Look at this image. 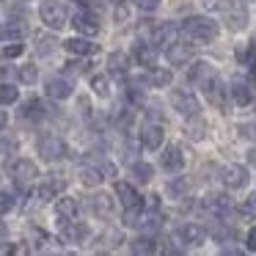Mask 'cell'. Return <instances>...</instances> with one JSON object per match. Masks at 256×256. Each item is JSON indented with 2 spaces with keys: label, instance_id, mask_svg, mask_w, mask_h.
I'll return each instance as SVG.
<instances>
[{
  "label": "cell",
  "instance_id": "obj_1",
  "mask_svg": "<svg viewBox=\"0 0 256 256\" xmlns=\"http://www.w3.org/2000/svg\"><path fill=\"white\" fill-rule=\"evenodd\" d=\"M182 34L188 36L193 44H206V42H212L218 36V25L206 17H190V20H184Z\"/></svg>",
  "mask_w": 256,
  "mask_h": 256
},
{
  "label": "cell",
  "instance_id": "obj_2",
  "mask_svg": "<svg viewBox=\"0 0 256 256\" xmlns=\"http://www.w3.org/2000/svg\"><path fill=\"white\" fill-rule=\"evenodd\" d=\"M39 14H42V22H44L47 28H52V30H61L64 25L69 22V12H66V6H64L61 0H44L42 8H39Z\"/></svg>",
  "mask_w": 256,
  "mask_h": 256
},
{
  "label": "cell",
  "instance_id": "obj_3",
  "mask_svg": "<svg viewBox=\"0 0 256 256\" xmlns=\"http://www.w3.org/2000/svg\"><path fill=\"white\" fill-rule=\"evenodd\" d=\"M36 149H39V154L44 157V160H61L64 154H66V144H64L58 135H42L39 144H36Z\"/></svg>",
  "mask_w": 256,
  "mask_h": 256
},
{
  "label": "cell",
  "instance_id": "obj_4",
  "mask_svg": "<svg viewBox=\"0 0 256 256\" xmlns=\"http://www.w3.org/2000/svg\"><path fill=\"white\" fill-rule=\"evenodd\" d=\"M218 8L226 14V25L232 30H242L245 28V22H248V12H245L242 3L234 6V0H226V3H218Z\"/></svg>",
  "mask_w": 256,
  "mask_h": 256
},
{
  "label": "cell",
  "instance_id": "obj_5",
  "mask_svg": "<svg viewBox=\"0 0 256 256\" xmlns=\"http://www.w3.org/2000/svg\"><path fill=\"white\" fill-rule=\"evenodd\" d=\"M171 105H174V110H179L182 116H198V100H196L190 91H182V88H176V91H171Z\"/></svg>",
  "mask_w": 256,
  "mask_h": 256
},
{
  "label": "cell",
  "instance_id": "obj_6",
  "mask_svg": "<svg viewBox=\"0 0 256 256\" xmlns=\"http://www.w3.org/2000/svg\"><path fill=\"white\" fill-rule=\"evenodd\" d=\"M36 176H39V168H36V162H30V160H17L12 166V179H14V184H20V188H28Z\"/></svg>",
  "mask_w": 256,
  "mask_h": 256
},
{
  "label": "cell",
  "instance_id": "obj_7",
  "mask_svg": "<svg viewBox=\"0 0 256 256\" xmlns=\"http://www.w3.org/2000/svg\"><path fill=\"white\" fill-rule=\"evenodd\" d=\"M179 34H182V28H176V25H171V22H162V25H157L154 28V34H152V44H157V47H171V44H176L179 42Z\"/></svg>",
  "mask_w": 256,
  "mask_h": 256
},
{
  "label": "cell",
  "instance_id": "obj_8",
  "mask_svg": "<svg viewBox=\"0 0 256 256\" xmlns=\"http://www.w3.org/2000/svg\"><path fill=\"white\" fill-rule=\"evenodd\" d=\"M248 171H245L242 166H228L226 171H223V184H226L228 190H240L248 184Z\"/></svg>",
  "mask_w": 256,
  "mask_h": 256
},
{
  "label": "cell",
  "instance_id": "obj_9",
  "mask_svg": "<svg viewBox=\"0 0 256 256\" xmlns=\"http://www.w3.org/2000/svg\"><path fill=\"white\" fill-rule=\"evenodd\" d=\"M74 28H78V34H83V36H96L100 34V22H96V17L91 12L74 14Z\"/></svg>",
  "mask_w": 256,
  "mask_h": 256
},
{
  "label": "cell",
  "instance_id": "obj_10",
  "mask_svg": "<svg viewBox=\"0 0 256 256\" xmlns=\"http://www.w3.org/2000/svg\"><path fill=\"white\" fill-rule=\"evenodd\" d=\"M168 61L174 64V66H184V64H190V58H193V44H171L168 47Z\"/></svg>",
  "mask_w": 256,
  "mask_h": 256
},
{
  "label": "cell",
  "instance_id": "obj_11",
  "mask_svg": "<svg viewBox=\"0 0 256 256\" xmlns=\"http://www.w3.org/2000/svg\"><path fill=\"white\" fill-rule=\"evenodd\" d=\"M206 237V232L201 226H196V223H188V226H182L176 232V240H184V245H201Z\"/></svg>",
  "mask_w": 256,
  "mask_h": 256
},
{
  "label": "cell",
  "instance_id": "obj_12",
  "mask_svg": "<svg viewBox=\"0 0 256 256\" xmlns=\"http://www.w3.org/2000/svg\"><path fill=\"white\" fill-rule=\"evenodd\" d=\"M47 96H52V100H66V96H72V83L64 78H50L47 80Z\"/></svg>",
  "mask_w": 256,
  "mask_h": 256
},
{
  "label": "cell",
  "instance_id": "obj_13",
  "mask_svg": "<svg viewBox=\"0 0 256 256\" xmlns=\"http://www.w3.org/2000/svg\"><path fill=\"white\" fill-rule=\"evenodd\" d=\"M64 47H66L72 56H94L100 47L94 44V42H88V39H83V36H78V39H69V42H64Z\"/></svg>",
  "mask_w": 256,
  "mask_h": 256
},
{
  "label": "cell",
  "instance_id": "obj_14",
  "mask_svg": "<svg viewBox=\"0 0 256 256\" xmlns=\"http://www.w3.org/2000/svg\"><path fill=\"white\" fill-rule=\"evenodd\" d=\"M140 140H144L146 149H160L162 146V127L160 124H146L144 132H140Z\"/></svg>",
  "mask_w": 256,
  "mask_h": 256
},
{
  "label": "cell",
  "instance_id": "obj_15",
  "mask_svg": "<svg viewBox=\"0 0 256 256\" xmlns=\"http://www.w3.org/2000/svg\"><path fill=\"white\" fill-rule=\"evenodd\" d=\"M210 78H215V69H212L206 61H196L193 66H190V72H188L190 83H206Z\"/></svg>",
  "mask_w": 256,
  "mask_h": 256
},
{
  "label": "cell",
  "instance_id": "obj_16",
  "mask_svg": "<svg viewBox=\"0 0 256 256\" xmlns=\"http://www.w3.org/2000/svg\"><path fill=\"white\" fill-rule=\"evenodd\" d=\"M162 168H166V171H182L184 168V157L176 146H168V149L162 152Z\"/></svg>",
  "mask_w": 256,
  "mask_h": 256
},
{
  "label": "cell",
  "instance_id": "obj_17",
  "mask_svg": "<svg viewBox=\"0 0 256 256\" xmlns=\"http://www.w3.org/2000/svg\"><path fill=\"white\" fill-rule=\"evenodd\" d=\"M116 196L124 206H138L140 204V196L135 193V188L130 182H116Z\"/></svg>",
  "mask_w": 256,
  "mask_h": 256
},
{
  "label": "cell",
  "instance_id": "obj_18",
  "mask_svg": "<svg viewBox=\"0 0 256 256\" xmlns=\"http://www.w3.org/2000/svg\"><path fill=\"white\" fill-rule=\"evenodd\" d=\"M66 242H83L86 237H88V226L86 223H72V220H66V228H64V234H61Z\"/></svg>",
  "mask_w": 256,
  "mask_h": 256
},
{
  "label": "cell",
  "instance_id": "obj_19",
  "mask_svg": "<svg viewBox=\"0 0 256 256\" xmlns=\"http://www.w3.org/2000/svg\"><path fill=\"white\" fill-rule=\"evenodd\" d=\"M56 215L61 218L64 223H66V220H74V215H78V201H74V198H66V196H64V198H58V201H56Z\"/></svg>",
  "mask_w": 256,
  "mask_h": 256
},
{
  "label": "cell",
  "instance_id": "obj_20",
  "mask_svg": "<svg viewBox=\"0 0 256 256\" xmlns=\"http://www.w3.org/2000/svg\"><path fill=\"white\" fill-rule=\"evenodd\" d=\"M22 116L30 118V122H39V118H44V116H47L44 102H42V100H28V102L22 105Z\"/></svg>",
  "mask_w": 256,
  "mask_h": 256
},
{
  "label": "cell",
  "instance_id": "obj_21",
  "mask_svg": "<svg viewBox=\"0 0 256 256\" xmlns=\"http://www.w3.org/2000/svg\"><path fill=\"white\" fill-rule=\"evenodd\" d=\"M91 210H94L96 215H102V218H110L113 215V198L105 196V193L94 196V198H91Z\"/></svg>",
  "mask_w": 256,
  "mask_h": 256
},
{
  "label": "cell",
  "instance_id": "obj_22",
  "mask_svg": "<svg viewBox=\"0 0 256 256\" xmlns=\"http://www.w3.org/2000/svg\"><path fill=\"white\" fill-rule=\"evenodd\" d=\"M135 56H138L140 66H149V69H154V64H157V50H154V44H138V50H135Z\"/></svg>",
  "mask_w": 256,
  "mask_h": 256
},
{
  "label": "cell",
  "instance_id": "obj_23",
  "mask_svg": "<svg viewBox=\"0 0 256 256\" xmlns=\"http://www.w3.org/2000/svg\"><path fill=\"white\" fill-rule=\"evenodd\" d=\"M162 226V218H160V212H146V215H140L138 218V228L140 232H157V228Z\"/></svg>",
  "mask_w": 256,
  "mask_h": 256
},
{
  "label": "cell",
  "instance_id": "obj_24",
  "mask_svg": "<svg viewBox=\"0 0 256 256\" xmlns=\"http://www.w3.org/2000/svg\"><path fill=\"white\" fill-rule=\"evenodd\" d=\"M108 69H110L113 74H127L130 58L124 56V52H110V58H108Z\"/></svg>",
  "mask_w": 256,
  "mask_h": 256
},
{
  "label": "cell",
  "instance_id": "obj_25",
  "mask_svg": "<svg viewBox=\"0 0 256 256\" xmlns=\"http://www.w3.org/2000/svg\"><path fill=\"white\" fill-rule=\"evenodd\" d=\"M102 179H105V176H102V171L96 166H83V168H80V182L88 184V188H96Z\"/></svg>",
  "mask_w": 256,
  "mask_h": 256
},
{
  "label": "cell",
  "instance_id": "obj_26",
  "mask_svg": "<svg viewBox=\"0 0 256 256\" xmlns=\"http://www.w3.org/2000/svg\"><path fill=\"white\" fill-rule=\"evenodd\" d=\"M130 248H132V254H154L157 250V242H154V237H152V234H146V237H138V240H132V245H130Z\"/></svg>",
  "mask_w": 256,
  "mask_h": 256
},
{
  "label": "cell",
  "instance_id": "obj_27",
  "mask_svg": "<svg viewBox=\"0 0 256 256\" xmlns=\"http://www.w3.org/2000/svg\"><path fill=\"white\" fill-rule=\"evenodd\" d=\"M204 88H206V96H210V102H215L218 108H223V91H220V83H218L215 78H210L204 83Z\"/></svg>",
  "mask_w": 256,
  "mask_h": 256
},
{
  "label": "cell",
  "instance_id": "obj_28",
  "mask_svg": "<svg viewBox=\"0 0 256 256\" xmlns=\"http://www.w3.org/2000/svg\"><path fill=\"white\" fill-rule=\"evenodd\" d=\"M22 34H25V25L22 22H6L3 28H0V36L3 39H22Z\"/></svg>",
  "mask_w": 256,
  "mask_h": 256
},
{
  "label": "cell",
  "instance_id": "obj_29",
  "mask_svg": "<svg viewBox=\"0 0 256 256\" xmlns=\"http://www.w3.org/2000/svg\"><path fill=\"white\" fill-rule=\"evenodd\" d=\"M232 100H234V105H250V91H248V86L234 83V86H232Z\"/></svg>",
  "mask_w": 256,
  "mask_h": 256
},
{
  "label": "cell",
  "instance_id": "obj_30",
  "mask_svg": "<svg viewBox=\"0 0 256 256\" xmlns=\"http://www.w3.org/2000/svg\"><path fill=\"white\" fill-rule=\"evenodd\" d=\"M91 88H94L96 96H110V83H108L105 74H94L91 78Z\"/></svg>",
  "mask_w": 256,
  "mask_h": 256
},
{
  "label": "cell",
  "instance_id": "obj_31",
  "mask_svg": "<svg viewBox=\"0 0 256 256\" xmlns=\"http://www.w3.org/2000/svg\"><path fill=\"white\" fill-rule=\"evenodd\" d=\"M17 100H20V91L14 88V86H8V83L0 86V105H12V102H17Z\"/></svg>",
  "mask_w": 256,
  "mask_h": 256
},
{
  "label": "cell",
  "instance_id": "obj_32",
  "mask_svg": "<svg viewBox=\"0 0 256 256\" xmlns=\"http://www.w3.org/2000/svg\"><path fill=\"white\" fill-rule=\"evenodd\" d=\"M132 171H135V176H138L140 182H149V179L154 176V168H152L149 162H135Z\"/></svg>",
  "mask_w": 256,
  "mask_h": 256
},
{
  "label": "cell",
  "instance_id": "obj_33",
  "mask_svg": "<svg viewBox=\"0 0 256 256\" xmlns=\"http://www.w3.org/2000/svg\"><path fill=\"white\" fill-rule=\"evenodd\" d=\"M20 80L28 83V86H34L36 80H39V69H36V66H22V69H20Z\"/></svg>",
  "mask_w": 256,
  "mask_h": 256
},
{
  "label": "cell",
  "instance_id": "obj_34",
  "mask_svg": "<svg viewBox=\"0 0 256 256\" xmlns=\"http://www.w3.org/2000/svg\"><path fill=\"white\" fill-rule=\"evenodd\" d=\"M36 50H39V56H50L56 50V39L52 36H39V47Z\"/></svg>",
  "mask_w": 256,
  "mask_h": 256
},
{
  "label": "cell",
  "instance_id": "obj_35",
  "mask_svg": "<svg viewBox=\"0 0 256 256\" xmlns=\"http://www.w3.org/2000/svg\"><path fill=\"white\" fill-rule=\"evenodd\" d=\"M22 50H25V47L20 44L17 39H14L12 44H6L3 50H0V56H3V58H17V56H22Z\"/></svg>",
  "mask_w": 256,
  "mask_h": 256
},
{
  "label": "cell",
  "instance_id": "obj_36",
  "mask_svg": "<svg viewBox=\"0 0 256 256\" xmlns=\"http://www.w3.org/2000/svg\"><path fill=\"white\" fill-rule=\"evenodd\" d=\"M240 212H242V215H248V218H256V193H254V196H248V198L242 201Z\"/></svg>",
  "mask_w": 256,
  "mask_h": 256
},
{
  "label": "cell",
  "instance_id": "obj_37",
  "mask_svg": "<svg viewBox=\"0 0 256 256\" xmlns=\"http://www.w3.org/2000/svg\"><path fill=\"white\" fill-rule=\"evenodd\" d=\"M152 83L154 86H168L171 83V72H166V69H154V72H152Z\"/></svg>",
  "mask_w": 256,
  "mask_h": 256
},
{
  "label": "cell",
  "instance_id": "obj_38",
  "mask_svg": "<svg viewBox=\"0 0 256 256\" xmlns=\"http://www.w3.org/2000/svg\"><path fill=\"white\" fill-rule=\"evenodd\" d=\"M8 210H14V196L0 190V215H6Z\"/></svg>",
  "mask_w": 256,
  "mask_h": 256
},
{
  "label": "cell",
  "instance_id": "obj_39",
  "mask_svg": "<svg viewBox=\"0 0 256 256\" xmlns=\"http://www.w3.org/2000/svg\"><path fill=\"white\" fill-rule=\"evenodd\" d=\"M135 6H138L140 12H154V8L160 6V0H135Z\"/></svg>",
  "mask_w": 256,
  "mask_h": 256
},
{
  "label": "cell",
  "instance_id": "obj_40",
  "mask_svg": "<svg viewBox=\"0 0 256 256\" xmlns=\"http://www.w3.org/2000/svg\"><path fill=\"white\" fill-rule=\"evenodd\" d=\"M184 188H188V182H184V179H174L171 188H168V190H171V193H182Z\"/></svg>",
  "mask_w": 256,
  "mask_h": 256
},
{
  "label": "cell",
  "instance_id": "obj_41",
  "mask_svg": "<svg viewBox=\"0 0 256 256\" xmlns=\"http://www.w3.org/2000/svg\"><path fill=\"white\" fill-rule=\"evenodd\" d=\"M240 132H242L245 138H256V124H242V127H240Z\"/></svg>",
  "mask_w": 256,
  "mask_h": 256
},
{
  "label": "cell",
  "instance_id": "obj_42",
  "mask_svg": "<svg viewBox=\"0 0 256 256\" xmlns=\"http://www.w3.org/2000/svg\"><path fill=\"white\" fill-rule=\"evenodd\" d=\"M245 245H248V250H256V228H250L248 237H245Z\"/></svg>",
  "mask_w": 256,
  "mask_h": 256
},
{
  "label": "cell",
  "instance_id": "obj_43",
  "mask_svg": "<svg viewBox=\"0 0 256 256\" xmlns=\"http://www.w3.org/2000/svg\"><path fill=\"white\" fill-rule=\"evenodd\" d=\"M6 124H8V116H6L3 110H0V132H3V127H6Z\"/></svg>",
  "mask_w": 256,
  "mask_h": 256
},
{
  "label": "cell",
  "instance_id": "obj_44",
  "mask_svg": "<svg viewBox=\"0 0 256 256\" xmlns=\"http://www.w3.org/2000/svg\"><path fill=\"white\" fill-rule=\"evenodd\" d=\"M6 237V223H0V240Z\"/></svg>",
  "mask_w": 256,
  "mask_h": 256
},
{
  "label": "cell",
  "instance_id": "obj_45",
  "mask_svg": "<svg viewBox=\"0 0 256 256\" xmlns=\"http://www.w3.org/2000/svg\"><path fill=\"white\" fill-rule=\"evenodd\" d=\"M248 160H250V162H256V149H254V152H248Z\"/></svg>",
  "mask_w": 256,
  "mask_h": 256
},
{
  "label": "cell",
  "instance_id": "obj_46",
  "mask_svg": "<svg viewBox=\"0 0 256 256\" xmlns=\"http://www.w3.org/2000/svg\"><path fill=\"white\" fill-rule=\"evenodd\" d=\"M250 72L256 74V58H254V61H250Z\"/></svg>",
  "mask_w": 256,
  "mask_h": 256
},
{
  "label": "cell",
  "instance_id": "obj_47",
  "mask_svg": "<svg viewBox=\"0 0 256 256\" xmlns=\"http://www.w3.org/2000/svg\"><path fill=\"white\" fill-rule=\"evenodd\" d=\"M204 3H206V6H212V0H204Z\"/></svg>",
  "mask_w": 256,
  "mask_h": 256
},
{
  "label": "cell",
  "instance_id": "obj_48",
  "mask_svg": "<svg viewBox=\"0 0 256 256\" xmlns=\"http://www.w3.org/2000/svg\"><path fill=\"white\" fill-rule=\"evenodd\" d=\"M78 3H88V0H78Z\"/></svg>",
  "mask_w": 256,
  "mask_h": 256
}]
</instances>
